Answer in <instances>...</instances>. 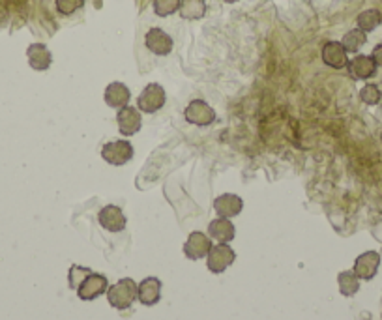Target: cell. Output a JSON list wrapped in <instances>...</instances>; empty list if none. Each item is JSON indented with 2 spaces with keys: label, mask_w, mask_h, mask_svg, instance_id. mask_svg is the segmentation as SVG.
<instances>
[{
  "label": "cell",
  "mask_w": 382,
  "mask_h": 320,
  "mask_svg": "<svg viewBox=\"0 0 382 320\" xmlns=\"http://www.w3.org/2000/svg\"><path fill=\"white\" fill-rule=\"evenodd\" d=\"M107 300H109L111 307H115V309H128L137 300V283L131 277H124L116 285L107 288Z\"/></svg>",
  "instance_id": "1"
},
{
  "label": "cell",
  "mask_w": 382,
  "mask_h": 320,
  "mask_svg": "<svg viewBox=\"0 0 382 320\" xmlns=\"http://www.w3.org/2000/svg\"><path fill=\"white\" fill-rule=\"evenodd\" d=\"M165 99H167V96H165L164 87L158 85V82H150V85H147V87L142 88V92L139 94V98H137V109H139L141 113L154 114L164 107Z\"/></svg>",
  "instance_id": "2"
},
{
  "label": "cell",
  "mask_w": 382,
  "mask_h": 320,
  "mask_svg": "<svg viewBox=\"0 0 382 320\" xmlns=\"http://www.w3.org/2000/svg\"><path fill=\"white\" fill-rule=\"evenodd\" d=\"M101 158L109 165L121 167L126 165L131 158H133V147L126 139H116V141H109L101 148Z\"/></svg>",
  "instance_id": "3"
},
{
  "label": "cell",
  "mask_w": 382,
  "mask_h": 320,
  "mask_svg": "<svg viewBox=\"0 0 382 320\" xmlns=\"http://www.w3.org/2000/svg\"><path fill=\"white\" fill-rule=\"evenodd\" d=\"M236 253L233 251V247L227 244H218L212 245V250L207 255V264L208 270L212 273H223L227 268L235 262Z\"/></svg>",
  "instance_id": "4"
},
{
  "label": "cell",
  "mask_w": 382,
  "mask_h": 320,
  "mask_svg": "<svg viewBox=\"0 0 382 320\" xmlns=\"http://www.w3.org/2000/svg\"><path fill=\"white\" fill-rule=\"evenodd\" d=\"M107 288H109L107 277L92 271V273H88L87 279L77 287V296H79L82 302H92V300L99 298L104 293H107Z\"/></svg>",
  "instance_id": "5"
},
{
  "label": "cell",
  "mask_w": 382,
  "mask_h": 320,
  "mask_svg": "<svg viewBox=\"0 0 382 320\" xmlns=\"http://www.w3.org/2000/svg\"><path fill=\"white\" fill-rule=\"evenodd\" d=\"M184 116L193 125H210L216 122V111L202 99H193L184 111Z\"/></svg>",
  "instance_id": "6"
},
{
  "label": "cell",
  "mask_w": 382,
  "mask_h": 320,
  "mask_svg": "<svg viewBox=\"0 0 382 320\" xmlns=\"http://www.w3.org/2000/svg\"><path fill=\"white\" fill-rule=\"evenodd\" d=\"M212 250V240L201 230H195L187 236L186 244H184V253L190 261H199L210 253Z\"/></svg>",
  "instance_id": "7"
},
{
  "label": "cell",
  "mask_w": 382,
  "mask_h": 320,
  "mask_svg": "<svg viewBox=\"0 0 382 320\" xmlns=\"http://www.w3.org/2000/svg\"><path fill=\"white\" fill-rule=\"evenodd\" d=\"M116 122H118V131H121L122 135L124 137L135 135L142 125L141 111L137 107L126 105V107L121 109V111L116 113Z\"/></svg>",
  "instance_id": "8"
},
{
  "label": "cell",
  "mask_w": 382,
  "mask_h": 320,
  "mask_svg": "<svg viewBox=\"0 0 382 320\" xmlns=\"http://www.w3.org/2000/svg\"><path fill=\"white\" fill-rule=\"evenodd\" d=\"M144 45L150 53L158 54V56H167L173 51V38L161 28L154 27L144 36Z\"/></svg>",
  "instance_id": "9"
},
{
  "label": "cell",
  "mask_w": 382,
  "mask_h": 320,
  "mask_svg": "<svg viewBox=\"0 0 382 320\" xmlns=\"http://www.w3.org/2000/svg\"><path fill=\"white\" fill-rule=\"evenodd\" d=\"M349 73L352 79L356 81H366V79H371L375 73H377L378 66L375 64V60L369 54H356L355 59L349 60Z\"/></svg>",
  "instance_id": "10"
},
{
  "label": "cell",
  "mask_w": 382,
  "mask_h": 320,
  "mask_svg": "<svg viewBox=\"0 0 382 320\" xmlns=\"http://www.w3.org/2000/svg\"><path fill=\"white\" fill-rule=\"evenodd\" d=\"M322 62L333 70H343L349 64V53L341 42H326L322 47Z\"/></svg>",
  "instance_id": "11"
},
{
  "label": "cell",
  "mask_w": 382,
  "mask_h": 320,
  "mask_svg": "<svg viewBox=\"0 0 382 320\" xmlns=\"http://www.w3.org/2000/svg\"><path fill=\"white\" fill-rule=\"evenodd\" d=\"M381 266V255L377 251H366L362 253L355 262V273L358 279H364V281H369L373 277L377 276V270Z\"/></svg>",
  "instance_id": "12"
},
{
  "label": "cell",
  "mask_w": 382,
  "mask_h": 320,
  "mask_svg": "<svg viewBox=\"0 0 382 320\" xmlns=\"http://www.w3.org/2000/svg\"><path fill=\"white\" fill-rule=\"evenodd\" d=\"M99 225L109 230V233H122L126 228V216L122 214V210L115 204L104 207L99 210Z\"/></svg>",
  "instance_id": "13"
},
{
  "label": "cell",
  "mask_w": 382,
  "mask_h": 320,
  "mask_svg": "<svg viewBox=\"0 0 382 320\" xmlns=\"http://www.w3.org/2000/svg\"><path fill=\"white\" fill-rule=\"evenodd\" d=\"M242 208H244V201L235 193H223L214 201V210L218 217H227V219L236 217L242 212Z\"/></svg>",
  "instance_id": "14"
},
{
  "label": "cell",
  "mask_w": 382,
  "mask_h": 320,
  "mask_svg": "<svg viewBox=\"0 0 382 320\" xmlns=\"http://www.w3.org/2000/svg\"><path fill=\"white\" fill-rule=\"evenodd\" d=\"M161 298V281L158 277H147L137 285V300L142 305H156Z\"/></svg>",
  "instance_id": "15"
},
{
  "label": "cell",
  "mask_w": 382,
  "mask_h": 320,
  "mask_svg": "<svg viewBox=\"0 0 382 320\" xmlns=\"http://www.w3.org/2000/svg\"><path fill=\"white\" fill-rule=\"evenodd\" d=\"M27 59H28L30 68L36 71L49 70L51 64H53V54H51V51L47 49V45H44V44L28 45Z\"/></svg>",
  "instance_id": "16"
},
{
  "label": "cell",
  "mask_w": 382,
  "mask_h": 320,
  "mask_svg": "<svg viewBox=\"0 0 382 320\" xmlns=\"http://www.w3.org/2000/svg\"><path fill=\"white\" fill-rule=\"evenodd\" d=\"M105 104L109 105L111 109H124L128 104H130L131 94L130 88L124 85V82H111L109 87L105 88Z\"/></svg>",
  "instance_id": "17"
},
{
  "label": "cell",
  "mask_w": 382,
  "mask_h": 320,
  "mask_svg": "<svg viewBox=\"0 0 382 320\" xmlns=\"http://www.w3.org/2000/svg\"><path fill=\"white\" fill-rule=\"evenodd\" d=\"M208 234H210V238H214L219 244H229L230 240H235V225L230 223V219L227 217H218V219H214L208 225Z\"/></svg>",
  "instance_id": "18"
},
{
  "label": "cell",
  "mask_w": 382,
  "mask_h": 320,
  "mask_svg": "<svg viewBox=\"0 0 382 320\" xmlns=\"http://www.w3.org/2000/svg\"><path fill=\"white\" fill-rule=\"evenodd\" d=\"M178 13L182 19L187 21H197L207 16V0H180V8Z\"/></svg>",
  "instance_id": "19"
},
{
  "label": "cell",
  "mask_w": 382,
  "mask_h": 320,
  "mask_svg": "<svg viewBox=\"0 0 382 320\" xmlns=\"http://www.w3.org/2000/svg\"><path fill=\"white\" fill-rule=\"evenodd\" d=\"M382 23V13L378 10H364L360 16L356 17V28H360L364 32H373L375 28Z\"/></svg>",
  "instance_id": "20"
},
{
  "label": "cell",
  "mask_w": 382,
  "mask_h": 320,
  "mask_svg": "<svg viewBox=\"0 0 382 320\" xmlns=\"http://www.w3.org/2000/svg\"><path fill=\"white\" fill-rule=\"evenodd\" d=\"M367 42V34L360 28H352L349 32L345 34L343 39H341V44L347 49V53H358V51L366 45Z\"/></svg>",
  "instance_id": "21"
},
{
  "label": "cell",
  "mask_w": 382,
  "mask_h": 320,
  "mask_svg": "<svg viewBox=\"0 0 382 320\" xmlns=\"http://www.w3.org/2000/svg\"><path fill=\"white\" fill-rule=\"evenodd\" d=\"M338 283L343 296H355L360 290V279L356 277L355 271H341L338 276Z\"/></svg>",
  "instance_id": "22"
},
{
  "label": "cell",
  "mask_w": 382,
  "mask_h": 320,
  "mask_svg": "<svg viewBox=\"0 0 382 320\" xmlns=\"http://www.w3.org/2000/svg\"><path fill=\"white\" fill-rule=\"evenodd\" d=\"M180 8V0H154V11L158 17H169Z\"/></svg>",
  "instance_id": "23"
},
{
  "label": "cell",
  "mask_w": 382,
  "mask_h": 320,
  "mask_svg": "<svg viewBox=\"0 0 382 320\" xmlns=\"http://www.w3.org/2000/svg\"><path fill=\"white\" fill-rule=\"evenodd\" d=\"M360 99L366 105H377V104H381V99H382L381 88H378L377 85H373V82H369V85H366V87H364L360 90Z\"/></svg>",
  "instance_id": "24"
},
{
  "label": "cell",
  "mask_w": 382,
  "mask_h": 320,
  "mask_svg": "<svg viewBox=\"0 0 382 320\" xmlns=\"http://www.w3.org/2000/svg\"><path fill=\"white\" fill-rule=\"evenodd\" d=\"M88 273H92V270H88V268H82V266H71L70 268V273H68V281H70V287L75 288L81 285L85 279H87Z\"/></svg>",
  "instance_id": "25"
},
{
  "label": "cell",
  "mask_w": 382,
  "mask_h": 320,
  "mask_svg": "<svg viewBox=\"0 0 382 320\" xmlns=\"http://www.w3.org/2000/svg\"><path fill=\"white\" fill-rule=\"evenodd\" d=\"M55 4L58 13H62V16H71V13H75L77 10H81L85 0H56Z\"/></svg>",
  "instance_id": "26"
},
{
  "label": "cell",
  "mask_w": 382,
  "mask_h": 320,
  "mask_svg": "<svg viewBox=\"0 0 382 320\" xmlns=\"http://www.w3.org/2000/svg\"><path fill=\"white\" fill-rule=\"evenodd\" d=\"M373 60H375V64L378 66V68H382V44H378L375 49H373L371 53Z\"/></svg>",
  "instance_id": "27"
},
{
  "label": "cell",
  "mask_w": 382,
  "mask_h": 320,
  "mask_svg": "<svg viewBox=\"0 0 382 320\" xmlns=\"http://www.w3.org/2000/svg\"><path fill=\"white\" fill-rule=\"evenodd\" d=\"M221 2H227V4H236L238 0H221Z\"/></svg>",
  "instance_id": "28"
}]
</instances>
